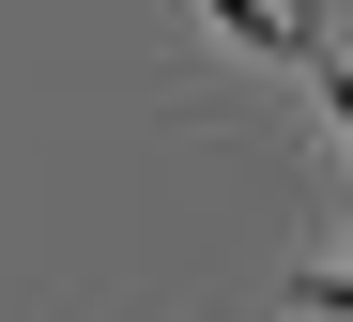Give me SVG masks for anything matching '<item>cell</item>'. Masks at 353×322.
Instances as JSON below:
<instances>
[{
	"mask_svg": "<svg viewBox=\"0 0 353 322\" xmlns=\"http://www.w3.org/2000/svg\"><path fill=\"white\" fill-rule=\"evenodd\" d=\"M200 16H215L230 46H261V61H292V46H307V31H292V0H200Z\"/></svg>",
	"mask_w": 353,
	"mask_h": 322,
	"instance_id": "cell-1",
	"label": "cell"
}]
</instances>
